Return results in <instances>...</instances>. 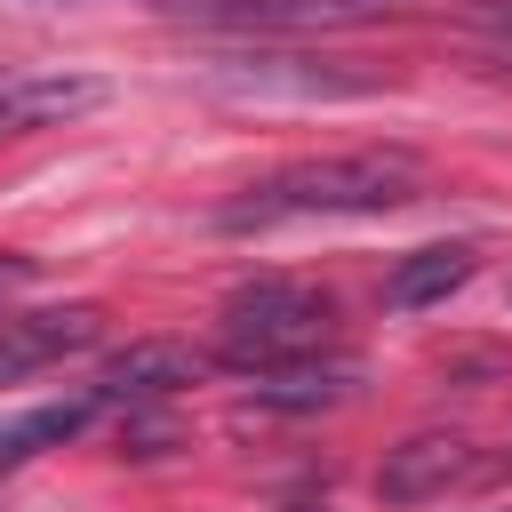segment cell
Segmentation results:
<instances>
[{
    "label": "cell",
    "instance_id": "4",
    "mask_svg": "<svg viewBox=\"0 0 512 512\" xmlns=\"http://www.w3.org/2000/svg\"><path fill=\"white\" fill-rule=\"evenodd\" d=\"M472 472H480V456H472L464 432H408L400 448H384L376 496H384V504H440V496L464 488Z\"/></svg>",
    "mask_w": 512,
    "mask_h": 512
},
{
    "label": "cell",
    "instance_id": "9",
    "mask_svg": "<svg viewBox=\"0 0 512 512\" xmlns=\"http://www.w3.org/2000/svg\"><path fill=\"white\" fill-rule=\"evenodd\" d=\"M472 32L512 56V0H472Z\"/></svg>",
    "mask_w": 512,
    "mask_h": 512
},
{
    "label": "cell",
    "instance_id": "7",
    "mask_svg": "<svg viewBox=\"0 0 512 512\" xmlns=\"http://www.w3.org/2000/svg\"><path fill=\"white\" fill-rule=\"evenodd\" d=\"M352 392H360V360H336V352L264 368V376L248 384V400L272 408V416H312V408H336V400H352Z\"/></svg>",
    "mask_w": 512,
    "mask_h": 512
},
{
    "label": "cell",
    "instance_id": "3",
    "mask_svg": "<svg viewBox=\"0 0 512 512\" xmlns=\"http://www.w3.org/2000/svg\"><path fill=\"white\" fill-rule=\"evenodd\" d=\"M200 376H208V352H192L176 336H144L128 352H112L88 392H96V408H144V400H168V392H184Z\"/></svg>",
    "mask_w": 512,
    "mask_h": 512
},
{
    "label": "cell",
    "instance_id": "2",
    "mask_svg": "<svg viewBox=\"0 0 512 512\" xmlns=\"http://www.w3.org/2000/svg\"><path fill=\"white\" fill-rule=\"evenodd\" d=\"M336 344V296L328 288H304V280H256L224 304V336H216V360L240 368V376H264V368H288V360H320Z\"/></svg>",
    "mask_w": 512,
    "mask_h": 512
},
{
    "label": "cell",
    "instance_id": "10",
    "mask_svg": "<svg viewBox=\"0 0 512 512\" xmlns=\"http://www.w3.org/2000/svg\"><path fill=\"white\" fill-rule=\"evenodd\" d=\"M32 272H40V264H32L24 248H0V304H8L16 288H32Z\"/></svg>",
    "mask_w": 512,
    "mask_h": 512
},
{
    "label": "cell",
    "instance_id": "5",
    "mask_svg": "<svg viewBox=\"0 0 512 512\" xmlns=\"http://www.w3.org/2000/svg\"><path fill=\"white\" fill-rule=\"evenodd\" d=\"M104 336V312L96 304H48V312H8L0 320V384H24L72 352H88Z\"/></svg>",
    "mask_w": 512,
    "mask_h": 512
},
{
    "label": "cell",
    "instance_id": "6",
    "mask_svg": "<svg viewBox=\"0 0 512 512\" xmlns=\"http://www.w3.org/2000/svg\"><path fill=\"white\" fill-rule=\"evenodd\" d=\"M96 104H104V80L96 72H16V80H0V144L40 136V128H64V120H80Z\"/></svg>",
    "mask_w": 512,
    "mask_h": 512
},
{
    "label": "cell",
    "instance_id": "11",
    "mask_svg": "<svg viewBox=\"0 0 512 512\" xmlns=\"http://www.w3.org/2000/svg\"><path fill=\"white\" fill-rule=\"evenodd\" d=\"M288 512H320V504H288Z\"/></svg>",
    "mask_w": 512,
    "mask_h": 512
},
{
    "label": "cell",
    "instance_id": "1",
    "mask_svg": "<svg viewBox=\"0 0 512 512\" xmlns=\"http://www.w3.org/2000/svg\"><path fill=\"white\" fill-rule=\"evenodd\" d=\"M416 192H424V160L400 152V144L328 152V160L272 168L240 200H224L216 232H272V224H304V216H384V208H408Z\"/></svg>",
    "mask_w": 512,
    "mask_h": 512
},
{
    "label": "cell",
    "instance_id": "8",
    "mask_svg": "<svg viewBox=\"0 0 512 512\" xmlns=\"http://www.w3.org/2000/svg\"><path fill=\"white\" fill-rule=\"evenodd\" d=\"M480 272V256L464 240H440V248H408L392 272H384V304L392 312H424V304H448L464 280Z\"/></svg>",
    "mask_w": 512,
    "mask_h": 512
}]
</instances>
